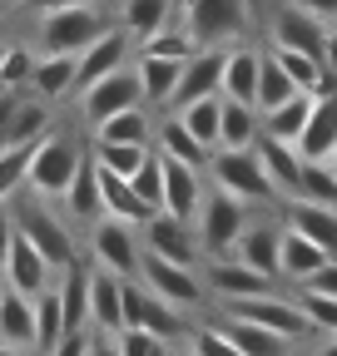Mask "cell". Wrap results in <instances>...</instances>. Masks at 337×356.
Here are the masks:
<instances>
[{
    "mask_svg": "<svg viewBox=\"0 0 337 356\" xmlns=\"http://www.w3.org/2000/svg\"><path fill=\"white\" fill-rule=\"evenodd\" d=\"M179 25L198 44H238L253 25V0H184Z\"/></svg>",
    "mask_w": 337,
    "mask_h": 356,
    "instance_id": "cell-5",
    "label": "cell"
},
{
    "mask_svg": "<svg viewBox=\"0 0 337 356\" xmlns=\"http://www.w3.org/2000/svg\"><path fill=\"white\" fill-rule=\"evenodd\" d=\"M90 257L100 267H109V273L119 277H139V267H144V233H139V222H124V218H100L90 222Z\"/></svg>",
    "mask_w": 337,
    "mask_h": 356,
    "instance_id": "cell-7",
    "label": "cell"
},
{
    "mask_svg": "<svg viewBox=\"0 0 337 356\" xmlns=\"http://www.w3.org/2000/svg\"><path fill=\"white\" fill-rule=\"evenodd\" d=\"M263 44H253V40H238L228 44V60H224V95L228 99H258V74H263Z\"/></svg>",
    "mask_w": 337,
    "mask_h": 356,
    "instance_id": "cell-22",
    "label": "cell"
},
{
    "mask_svg": "<svg viewBox=\"0 0 337 356\" xmlns=\"http://www.w3.org/2000/svg\"><path fill=\"white\" fill-rule=\"evenodd\" d=\"M65 218L70 222H100L104 218V193H100V163H95V154H84V163H79V173L70 178V188H65Z\"/></svg>",
    "mask_w": 337,
    "mask_h": 356,
    "instance_id": "cell-23",
    "label": "cell"
},
{
    "mask_svg": "<svg viewBox=\"0 0 337 356\" xmlns=\"http://www.w3.org/2000/svg\"><path fill=\"white\" fill-rule=\"evenodd\" d=\"M298 287H313V292H327V297H337V257H327L318 273L308 277V282H298Z\"/></svg>",
    "mask_w": 337,
    "mask_h": 356,
    "instance_id": "cell-48",
    "label": "cell"
},
{
    "mask_svg": "<svg viewBox=\"0 0 337 356\" xmlns=\"http://www.w3.org/2000/svg\"><path fill=\"white\" fill-rule=\"evenodd\" d=\"M100 163V159H95ZM100 193H104V213L109 218H124V222H144L154 208L134 193V184H130V178H124V173H114V168H104L100 163Z\"/></svg>",
    "mask_w": 337,
    "mask_h": 356,
    "instance_id": "cell-31",
    "label": "cell"
},
{
    "mask_svg": "<svg viewBox=\"0 0 337 356\" xmlns=\"http://www.w3.org/2000/svg\"><path fill=\"white\" fill-rule=\"evenodd\" d=\"M298 302H303V312H308L313 332H318L322 341H337V297L313 292V287H298Z\"/></svg>",
    "mask_w": 337,
    "mask_h": 356,
    "instance_id": "cell-40",
    "label": "cell"
},
{
    "mask_svg": "<svg viewBox=\"0 0 337 356\" xmlns=\"http://www.w3.org/2000/svg\"><path fill=\"white\" fill-rule=\"evenodd\" d=\"M268 44L322 55V44H327V20H318L313 10H303L298 0H273V15H268Z\"/></svg>",
    "mask_w": 337,
    "mask_h": 356,
    "instance_id": "cell-12",
    "label": "cell"
},
{
    "mask_svg": "<svg viewBox=\"0 0 337 356\" xmlns=\"http://www.w3.org/2000/svg\"><path fill=\"white\" fill-rule=\"evenodd\" d=\"M292 95H298V84H292V74H288V70L278 65V55L268 50V55H263V74H258V99H253V104L268 114V109H278V104L292 99Z\"/></svg>",
    "mask_w": 337,
    "mask_h": 356,
    "instance_id": "cell-37",
    "label": "cell"
},
{
    "mask_svg": "<svg viewBox=\"0 0 337 356\" xmlns=\"http://www.w3.org/2000/svg\"><path fill=\"white\" fill-rule=\"evenodd\" d=\"M79 163H84V149L75 144V134L50 129L45 139L35 144V154H30V173H25V184H30L35 193H45V198H65L70 178L79 173Z\"/></svg>",
    "mask_w": 337,
    "mask_h": 356,
    "instance_id": "cell-6",
    "label": "cell"
},
{
    "mask_svg": "<svg viewBox=\"0 0 337 356\" xmlns=\"http://www.w3.org/2000/svg\"><path fill=\"white\" fill-rule=\"evenodd\" d=\"M149 149H154V144H109V139H95L90 154H95L104 168H114V173H124V178H134L139 163L149 159Z\"/></svg>",
    "mask_w": 337,
    "mask_h": 356,
    "instance_id": "cell-38",
    "label": "cell"
},
{
    "mask_svg": "<svg viewBox=\"0 0 337 356\" xmlns=\"http://www.w3.org/2000/svg\"><path fill=\"white\" fill-rule=\"evenodd\" d=\"M258 159H263V168H268V178L278 184V193H283V198L298 193V184H303V163H308V159L298 154V144L263 134V139H258Z\"/></svg>",
    "mask_w": 337,
    "mask_h": 356,
    "instance_id": "cell-27",
    "label": "cell"
},
{
    "mask_svg": "<svg viewBox=\"0 0 337 356\" xmlns=\"http://www.w3.org/2000/svg\"><path fill=\"white\" fill-rule=\"evenodd\" d=\"M154 114L159 109H149V104L119 109L104 124H95V139H109V144H154Z\"/></svg>",
    "mask_w": 337,
    "mask_h": 356,
    "instance_id": "cell-32",
    "label": "cell"
},
{
    "mask_svg": "<svg viewBox=\"0 0 337 356\" xmlns=\"http://www.w3.org/2000/svg\"><path fill=\"white\" fill-rule=\"evenodd\" d=\"M0 346L35 351V297L10 282H0Z\"/></svg>",
    "mask_w": 337,
    "mask_h": 356,
    "instance_id": "cell-19",
    "label": "cell"
},
{
    "mask_svg": "<svg viewBox=\"0 0 337 356\" xmlns=\"http://www.w3.org/2000/svg\"><path fill=\"white\" fill-rule=\"evenodd\" d=\"M30 74H35V50L30 44H10L6 60H0V84L6 89H30Z\"/></svg>",
    "mask_w": 337,
    "mask_h": 356,
    "instance_id": "cell-45",
    "label": "cell"
},
{
    "mask_svg": "<svg viewBox=\"0 0 337 356\" xmlns=\"http://www.w3.org/2000/svg\"><path fill=\"white\" fill-rule=\"evenodd\" d=\"M139 282L159 297H168L184 312H198L208 302V282H203V267H189V262H174V257H159V252H144V267H139Z\"/></svg>",
    "mask_w": 337,
    "mask_h": 356,
    "instance_id": "cell-9",
    "label": "cell"
},
{
    "mask_svg": "<svg viewBox=\"0 0 337 356\" xmlns=\"http://www.w3.org/2000/svg\"><path fill=\"white\" fill-rule=\"evenodd\" d=\"M203 282H208V297L228 307V302H243V297L273 292L283 277H268L258 267H248L238 252H228V257H203Z\"/></svg>",
    "mask_w": 337,
    "mask_h": 356,
    "instance_id": "cell-10",
    "label": "cell"
},
{
    "mask_svg": "<svg viewBox=\"0 0 337 356\" xmlns=\"http://www.w3.org/2000/svg\"><path fill=\"white\" fill-rule=\"evenodd\" d=\"M322 65H327V74L337 79V20L327 25V44H322Z\"/></svg>",
    "mask_w": 337,
    "mask_h": 356,
    "instance_id": "cell-49",
    "label": "cell"
},
{
    "mask_svg": "<svg viewBox=\"0 0 337 356\" xmlns=\"http://www.w3.org/2000/svg\"><path fill=\"white\" fill-rule=\"evenodd\" d=\"M109 25H119L109 15L104 0H90V6H55L35 15V50H60V55H79L84 44H95Z\"/></svg>",
    "mask_w": 337,
    "mask_h": 356,
    "instance_id": "cell-1",
    "label": "cell"
},
{
    "mask_svg": "<svg viewBox=\"0 0 337 356\" xmlns=\"http://www.w3.org/2000/svg\"><path fill=\"white\" fill-rule=\"evenodd\" d=\"M15 233H20L15 203H10V198H0V267H6V252H10V243H15Z\"/></svg>",
    "mask_w": 337,
    "mask_h": 356,
    "instance_id": "cell-47",
    "label": "cell"
},
{
    "mask_svg": "<svg viewBox=\"0 0 337 356\" xmlns=\"http://www.w3.org/2000/svg\"><path fill=\"white\" fill-rule=\"evenodd\" d=\"M327 257H332V252H327L322 243H313V238L298 233V228H288V233H283V262H278V273H283L288 287H298V282H308V277L318 273Z\"/></svg>",
    "mask_w": 337,
    "mask_h": 356,
    "instance_id": "cell-28",
    "label": "cell"
},
{
    "mask_svg": "<svg viewBox=\"0 0 337 356\" xmlns=\"http://www.w3.org/2000/svg\"><path fill=\"white\" fill-rule=\"evenodd\" d=\"M130 55H134V35L124 25H109L95 44H84V50H79V89L104 79V74H114V70H124ZM79 89H75V95H79Z\"/></svg>",
    "mask_w": 337,
    "mask_h": 356,
    "instance_id": "cell-16",
    "label": "cell"
},
{
    "mask_svg": "<svg viewBox=\"0 0 337 356\" xmlns=\"http://www.w3.org/2000/svg\"><path fill=\"white\" fill-rule=\"evenodd\" d=\"M114 20L130 30L134 44H139V40H149V35H159L164 25L179 20V0H119V6H114Z\"/></svg>",
    "mask_w": 337,
    "mask_h": 356,
    "instance_id": "cell-25",
    "label": "cell"
},
{
    "mask_svg": "<svg viewBox=\"0 0 337 356\" xmlns=\"http://www.w3.org/2000/svg\"><path fill=\"white\" fill-rule=\"evenodd\" d=\"M30 154H35V144H6V149H0V198H15L25 188Z\"/></svg>",
    "mask_w": 337,
    "mask_h": 356,
    "instance_id": "cell-39",
    "label": "cell"
},
{
    "mask_svg": "<svg viewBox=\"0 0 337 356\" xmlns=\"http://www.w3.org/2000/svg\"><path fill=\"white\" fill-rule=\"evenodd\" d=\"M50 134V99L40 95H20V109H15V124H10V144H40Z\"/></svg>",
    "mask_w": 337,
    "mask_h": 356,
    "instance_id": "cell-35",
    "label": "cell"
},
{
    "mask_svg": "<svg viewBox=\"0 0 337 356\" xmlns=\"http://www.w3.org/2000/svg\"><path fill=\"white\" fill-rule=\"evenodd\" d=\"M65 337V302H60V282H50L35 297V351H55Z\"/></svg>",
    "mask_w": 337,
    "mask_h": 356,
    "instance_id": "cell-34",
    "label": "cell"
},
{
    "mask_svg": "<svg viewBox=\"0 0 337 356\" xmlns=\"http://www.w3.org/2000/svg\"><path fill=\"white\" fill-rule=\"evenodd\" d=\"M134 184V193L149 203V208H164V154L159 149H149V159L139 163V173L130 178Z\"/></svg>",
    "mask_w": 337,
    "mask_h": 356,
    "instance_id": "cell-44",
    "label": "cell"
},
{
    "mask_svg": "<svg viewBox=\"0 0 337 356\" xmlns=\"http://www.w3.org/2000/svg\"><path fill=\"white\" fill-rule=\"evenodd\" d=\"M278 213H283L288 228L308 233L313 243H322V248L337 257V203H318V198L292 193V198H283V203H278Z\"/></svg>",
    "mask_w": 337,
    "mask_h": 356,
    "instance_id": "cell-18",
    "label": "cell"
},
{
    "mask_svg": "<svg viewBox=\"0 0 337 356\" xmlns=\"http://www.w3.org/2000/svg\"><path fill=\"white\" fill-rule=\"evenodd\" d=\"M283 233H288L283 213H278V208H258V213L248 218V228H243V238H238L233 252H238L248 267H258V273L283 277V273H278V262H283Z\"/></svg>",
    "mask_w": 337,
    "mask_h": 356,
    "instance_id": "cell-13",
    "label": "cell"
},
{
    "mask_svg": "<svg viewBox=\"0 0 337 356\" xmlns=\"http://www.w3.org/2000/svg\"><path fill=\"white\" fill-rule=\"evenodd\" d=\"M154 149L168 154V159H184V163H194V168H208V159H214V149H208L174 109H164V114L154 119Z\"/></svg>",
    "mask_w": 337,
    "mask_h": 356,
    "instance_id": "cell-21",
    "label": "cell"
},
{
    "mask_svg": "<svg viewBox=\"0 0 337 356\" xmlns=\"http://www.w3.org/2000/svg\"><path fill=\"white\" fill-rule=\"evenodd\" d=\"M79 89V55H60V50H35V74H30V95L40 99H70Z\"/></svg>",
    "mask_w": 337,
    "mask_h": 356,
    "instance_id": "cell-20",
    "label": "cell"
},
{
    "mask_svg": "<svg viewBox=\"0 0 337 356\" xmlns=\"http://www.w3.org/2000/svg\"><path fill=\"white\" fill-rule=\"evenodd\" d=\"M20 95L25 89H6L0 84V149L10 144V124H15V109H20Z\"/></svg>",
    "mask_w": 337,
    "mask_h": 356,
    "instance_id": "cell-46",
    "label": "cell"
},
{
    "mask_svg": "<svg viewBox=\"0 0 337 356\" xmlns=\"http://www.w3.org/2000/svg\"><path fill=\"white\" fill-rule=\"evenodd\" d=\"M224 60H228V44H198L184 60V74H179V89L168 99V109H184L203 95H224Z\"/></svg>",
    "mask_w": 337,
    "mask_h": 356,
    "instance_id": "cell-14",
    "label": "cell"
},
{
    "mask_svg": "<svg viewBox=\"0 0 337 356\" xmlns=\"http://www.w3.org/2000/svg\"><path fill=\"white\" fill-rule=\"evenodd\" d=\"M79 119L84 124H104L109 114H119V109H134V104H149L144 99V79H139V70H134V60L124 65V70H114V74H104V79H95V84H84L79 89Z\"/></svg>",
    "mask_w": 337,
    "mask_h": 356,
    "instance_id": "cell-8",
    "label": "cell"
},
{
    "mask_svg": "<svg viewBox=\"0 0 337 356\" xmlns=\"http://www.w3.org/2000/svg\"><path fill=\"white\" fill-rule=\"evenodd\" d=\"M313 89H298L292 99H283L278 109L263 114V134H273V139H288V144H298V134L308 129V114H313Z\"/></svg>",
    "mask_w": 337,
    "mask_h": 356,
    "instance_id": "cell-33",
    "label": "cell"
},
{
    "mask_svg": "<svg viewBox=\"0 0 337 356\" xmlns=\"http://www.w3.org/2000/svg\"><path fill=\"white\" fill-rule=\"evenodd\" d=\"M114 351H124V356H159V351H168V341L159 332L139 327V322H124L114 332Z\"/></svg>",
    "mask_w": 337,
    "mask_h": 356,
    "instance_id": "cell-43",
    "label": "cell"
},
{
    "mask_svg": "<svg viewBox=\"0 0 337 356\" xmlns=\"http://www.w3.org/2000/svg\"><path fill=\"white\" fill-rule=\"evenodd\" d=\"M258 213L253 203H243L238 193L219 188V184H208L203 203H198V218H194V228H198V243H203V257H228L248 228V218Z\"/></svg>",
    "mask_w": 337,
    "mask_h": 356,
    "instance_id": "cell-4",
    "label": "cell"
},
{
    "mask_svg": "<svg viewBox=\"0 0 337 356\" xmlns=\"http://www.w3.org/2000/svg\"><path fill=\"white\" fill-rule=\"evenodd\" d=\"M134 70H139V79H144V99H149V109H168V99H174V89H179V74H184V60H168V55H149V50H139L134 55Z\"/></svg>",
    "mask_w": 337,
    "mask_h": 356,
    "instance_id": "cell-26",
    "label": "cell"
},
{
    "mask_svg": "<svg viewBox=\"0 0 337 356\" xmlns=\"http://www.w3.org/2000/svg\"><path fill=\"white\" fill-rule=\"evenodd\" d=\"M208 184L238 193L253 208H278L283 203L278 184L268 178V168L258 159V144H253V149H214V159H208Z\"/></svg>",
    "mask_w": 337,
    "mask_h": 356,
    "instance_id": "cell-3",
    "label": "cell"
},
{
    "mask_svg": "<svg viewBox=\"0 0 337 356\" xmlns=\"http://www.w3.org/2000/svg\"><path fill=\"white\" fill-rule=\"evenodd\" d=\"M263 139V109L248 104V99H228L224 95V134H219V149H253Z\"/></svg>",
    "mask_w": 337,
    "mask_h": 356,
    "instance_id": "cell-30",
    "label": "cell"
},
{
    "mask_svg": "<svg viewBox=\"0 0 337 356\" xmlns=\"http://www.w3.org/2000/svg\"><path fill=\"white\" fill-rule=\"evenodd\" d=\"M298 6H303V10H313V15H318V20H327V25L337 20V0H298Z\"/></svg>",
    "mask_w": 337,
    "mask_h": 356,
    "instance_id": "cell-50",
    "label": "cell"
},
{
    "mask_svg": "<svg viewBox=\"0 0 337 356\" xmlns=\"http://www.w3.org/2000/svg\"><path fill=\"white\" fill-rule=\"evenodd\" d=\"M90 322L104 332V346L114 351V332L124 327V277L109 267H90Z\"/></svg>",
    "mask_w": 337,
    "mask_h": 356,
    "instance_id": "cell-17",
    "label": "cell"
},
{
    "mask_svg": "<svg viewBox=\"0 0 337 356\" xmlns=\"http://www.w3.org/2000/svg\"><path fill=\"white\" fill-rule=\"evenodd\" d=\"M337 149V89L313 99V114H308V129L298 134V154L303 159H332Z\"/></svg>",
    "mask_w": 337,
    "mask_h": 356,
    "instance_id": "cell-24",
    "label": "cell"
},
{
    "mask_svg": "<svg viewBox=\"0 0 337 356\" xmlns=\"http://www.w3.org/2000/svg\"><path fill=\"white\" fill-rule=\"evenodd\" d=\"M174 114L198 134L208 149H219V134H224V95H203V99H194V104H184Z\"/></svg>",
    "mask_w": 337,
    "mask_h": 356,
    "instance_id": "cell-36",
    "label": "cell"
},
{
    "mask_svg": "<svg viewBox=\"0 0 337 356\" xmlns=\"http://www.w3.org/2000/svg\"><path fill=\"white\" fill-rule=\"evenodd\" d=\"M30 0H0V10H25Z\"/></svg>",
    "mask_w": 337,
    "mask_h": 356,
    "instance_id": "cell-51",
    "label": "cell"
},
{
    "mask_svg": "<svg viewBox=\"0 0 337 356\" xmlns=\"http://www.w3.org/2000/svg\"><path fill=\"white\" fill-rule=\"evenodd\" d=\"M327 163H332V168H337V149H332V159H327Z\"/></svg>",
    "mask_w": 337,
    "mask_h": 356,
    "instance_id": "cell-53",
    "label": "cell"
},
{
    "mask_svg": "<svg viewBox=\"0 0 337 356\" xmlns=\"http://www.w3.org/2000/svg\"><path fill=\"white\" fill-rule=\"evenodd\" d=\"M228 312L253 317V322H263V327H273V332H283L288 341H308V337H313V322H308L303 302H298V297H283V287L258 292V297H243V302H228Z\"/></svg>",
    "mask_w": 337,
    "mask_h": 356,
    "instance_id": "cell-11",
    "label": "cell"
},
{
    "mask_svg": "<svg viewBox=\"0 0 337 356\" xmlns=\"http://www.w3.org/2000/svg\"><path fill=\"white\" fill-rule=\"evenodd\" d=\"M15 203V222H20V233L45 252L50 262H55V273H65L70 262H79V248H75V233H70V222L50 208L55 198H45V193H35L30 184L10 198Z\"/></svg>",
    "mask_w": 337,
    "mask_h": 356,
    "instance_id": "cell-2",
    "label": "cell"
},
{
    "mask_svg": "<svg viewBox=\"0 0 337 356\" xmlns=\"http://www.w3.org/2000/svg\"><path fill=\"white\" fill-rule=\"evenodd\" d=\"M139 50H149V55H168V60H189L194 50H198V40L174 20V25H164L159 35H149V40H139Z\"/></svg>",
    "mask_w": 337,
    "mask_h": 356,
    "instance_id": "cell-41",
    "label": "cell"
},
{
    "mask_svg": "<svg viewBox=\"0 0 337 356\" xmlns=\"http://www.w3.org/2000/svg\"><path fill=\"white\" fill-rule=\"evenodd\" d=\"M6 50H10V40H6V35H0V60H6Z\"/></svg>",
    "mask_w": 337,
    "mask_h": 356,
    "instance_id": "cell-52",
    "label": "cell"
},
{
    "mask_svg": "<svg viewBox=\"0 0 337 356\" xmlns=\"http://www.w3.org/2000/svg\"><path fill=\"white\" fill-rule=\"evenodd\" d=\"M298 193H303V198H318V203H337V168H332L327 159H308Z\"/></svg>",
    "mask_w": 337,
    "mask_h": 356,
    "instance_id": "cell-42",
    "label": "cell"
},
{
    "mask_svg": "<svg viewBox=\"0 0 337 356\" xmlns=\"http://www.w3.org/2000/svg\"><path fill=\"white\" fill-rule=\"evenodd\" d=\"M0 282H10V287L40 297V292L55 282V262L40 252L25 233H15V243H10V252H6V267H0Z\"/></svg>",
    "mask_w": 337,
    "mask_h": 356,
    "instance_id": "cell-15",
    "label": "cell"
},
{
    "mask_svg": "<svg viewBox=\"0 0 337 356\" xmlns=\"http://www.w3.org/2000/svg\"><path fill=\"white\" fill-rule=\"evenodd\" d=\"M224 327H228V341H233L238 356H273V351L298 346V341H288L283 332H273V327H263V322H253V317H238V312H228Z\"/></svg>",
    "mask_w": 337,
    "mask_h": 356,
    "instance_id": "cell-29",
    "label": "cell"
}]
</instances>
